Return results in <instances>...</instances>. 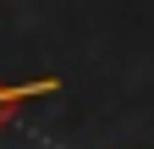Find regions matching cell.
I'll return each mask as SVG.
<instances>
[{
    "mask_svg": "<svg viewBox=\"0 0 154 149\" xmlns=\"http://www.w3.org/2000/svg\"><path fill=\"white\" fill-rule=\"evenodd\" d=\"M44 94H61L55 78H38V83H0V127H6L28 100H44Z\"/></svg>",
    "mask_w": 154,
    "mask_h": 149,
    "instance_id": "6da1fadb",
    "label": "cell"
}]
</instances>
